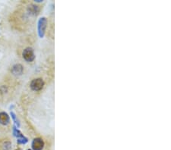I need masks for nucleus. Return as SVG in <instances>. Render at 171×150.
Wrapping results in <instances>:
<instances>
[{
	"label": "nucleus",
	"instance_id": "1",
	"mask_svg": "<svg viewBox=\"0 0 171 150\" xmlns=\"http://www.w3.org/2000/svg\"><path fill=\"white\" fill-rule=\"evenodd\" d=\"M46 25H47V20L46 18L43 17L40 18L38 21V34L40 37H43L45 34V31L46 29Z\"/></svg>",
	"mask_w": 171,
	"mask_h": 150
},
{
	"label": "nucleus",
	"instance_id": "2",
	"mask_svg": "<svg viewBox=\"0 0 171 150\" xmlns=\"http://www.w3.org/2000/svg\"><path fill=\"white\" fill-rule=\"evenodd\" d=\"M23 58L28 62H31L35 58V55H34V50L32 48H26L23 52Z\"/></svg>",
	"mask_w": 171,
	"mask_h": 150
},
{
	"label": "nucleus",
	"instance_id": "3",
	"mask_svg": "<svg viewBox=\"0 0 171 150\" xmlns=\"http://www.w3.org/2000/svg\"><path fill=\"white\" fill-rule=\"evenodd\" d=\"M43 86H44V82L41 78L34 79L31 83V90L34 91L40 90L43 89Z\"/></svg>",
	"mask_w": 171,
	"mask_h": 150
},
{
	"label": "nucleus",
	"instance_id": "4",
	"mask_svg": "<svg viewBox=\"0 0 171 150\" xmlns=\"http://www.w3.org/2000/svg\"><path fill=\"white\" fill-rule=\"evenodd\" d=\"M44 146V142L41 138H35L32 142V148L34 150H42Z\"/></svg>",
	"mask_w": 171,
	"mask_h": 150
},
{
	"label": "nucleus",
	"instance_id": "5",
	"mask_svg": "<svg viewBox=\"0 0 171 150\" xmlns=\"http://www.w3.org/2000/svg\"><path fill=\"white\" fill-rule=\"evenodd\" d=\"M23 70H24L23 66L20 64H15V65L12 67V72L13 74L16 75V76L22 74Z\"/></svg>",
	"mask_w": 171,
	"mask_h": 150
},
{
	"label": "nucleus",
	"instance_id": "6",
	"mask_svg": "<svg viewBox=\"0 0 171 150\" xmlns=\"http://www.w3.org/2000/svg\"><path fill=\"white\" fill-rule=\"evenodd\" d=\"M10 121L9 115L5 112H0V124L2 125H7Z\"/></svg>",
	"mask_w": 171,
	"mask_h": 150
},
{
	"label": "nucleus",
	"instance_id": "7",
	"mask_svg": "<svg viewBox=\"0 0 171 150\" xmlns=\"http://www.w3.org/2000/svg\"><path fill=\"white\" fill-rule=\"evenodd\" d=\"M28 12L33 15H37L40 11V8L36 5H30L28 8Z\"/></svg>",
	"mask_w": 171,
	"mask_h": 150
},
{
	"label": "nucleus",
	"instance_id": "8",
	"mask_svg": "<svg viewBox=\"0 0 171 150\" xmlns=\"http://www.w3.org/2000/svg\"><path fill=\"white\" fill-rule=\"evenodd\" d=\"M0 148L1 150H11L12 143L9 141H3L0 144Z\"/></svg>",
	"mask_w": 171,
	"mask_h": 150
},
{
	"label": "nucleus",
	"instance_id": "9",
	"mask_svg": "<svg viewBox=\"0 0 171 150\" xmlns=\"http://www.w3.org/2000/svg\"><path fill=\"white\" fill-rule=\"evenodd\" d=\"M27 142H28V139L24 136H22L18 138V142L19 144H25Z\"/></svg>",
	"mask_w": 171,
	"mask_h": 150
},
{
	"label": "nucleus",
	"instance_id": "10",
	"mask_svg": "<svg viewBox=\"0 0 171 150\" xmlns=\"http://www.w3.org/2000/svg\"><path fill=\"white\" fill-rule=\"evenodd\" d=\"M11 115H12V117L13 120H14V121H15V124H17V125L19 127V121H18V120H17V118H16V115H15V114L13 113V112H12Z\"/></svg>",
	"mask_w": 171,
	"mask_h": 150
},
{
	"label": "nucleus",
	"instance_id": "11",
	"mask_svg": "<svg viewBox=\"0 0 171 150\" xmlns=\"http://www.w3.org/2000/svg\"><path fill=\"white\" fill-rule=\"evenodd\" d=\"M16 150H21V149H20V148H18V149H16Z\"/></svg>",
	"mask_w": 171,
	"mask_h": 150
},
{
	"label": "nucleus",
	"instance_id": "12",
	"mask_svg": "<svg viewBox=\"0 0 171 150\" xmlns=\"http://www.w3.org/2000/svg\"><path fill=\"white\" fill-rule=\"evenodd\" d=\"M28 150H31V149H28Z\"/></svg>",
	"mask_w": 171,
	"mask_h": 150
}]
</instances>
